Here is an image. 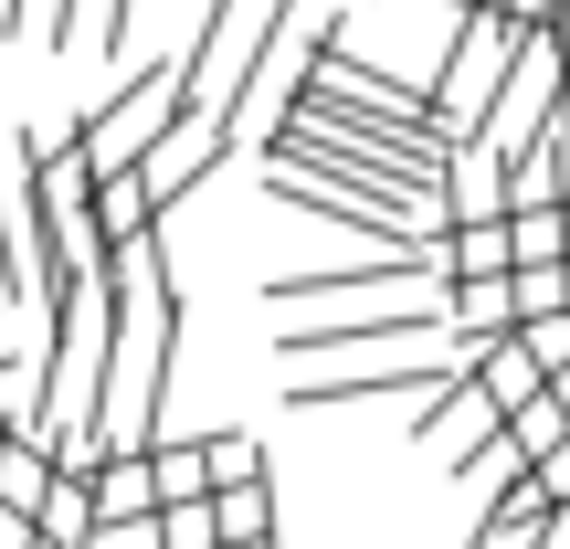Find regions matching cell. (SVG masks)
I'll use <instances>...</instances> for the list:
<instances>
[{
    "mask_svg": "<svg viewBox=\"0 0 570 549\" xmlns=\"http://www.w3.org/2000/svg\"><path fill=\"white\" fill-rule=\"evenodd\" d=\"M212 518H223V549L275 539V487H265V476H254V487H212Z\"/></svg>",
    "mask_w": 570,
    "mask_h": 549,
    "instance_id": "6",
    "label": "cell"
},
{
    "mask_svg": "<svg viewBox=\"0 0 570 549\" xmlns=\"http://www.w3.org/2000/svg\"><path fill=\"white\" fill-rule=\"evenodd\" d=\"M475 391H487L497 423H508L529 391H550V360L529 349V327H497V339H475Z\"/></svg>",
    "mask_w": 570,
    "mask_h": 549,
    "instance_id": "1",
    "label": "cell"
},
{
    "mask_svg": "<svg viewBox=\"0 0 570 549\" xmlns=\"http://www.w3.org/2000/svg\"><path fill=\"white\" fill-rule=\"evenodd\" d=\"M550 391H560V412H570V360H560V370H550Z\"/></svg>",
    "mask_w": 570,
    "mask_h": 549,
    "instance_id": "13",
    "label": "cell"
},
{
    "mask_svg": "<svg viewBox=\"0 0 570 549\" xmlns=\"http://www.w3.org/2000/svg\"><path fill=\"white\" fill-rule=\"evenodd\" d=\"M529 476H539V487H550V508H560V497H570V433H560V444H550V454H539V465H529Z\"/></svg>",
    "mask_w": 570,
    "mask_h": 549,
    "instance_id": "10",
    "label": "cell"
},
{
    "mask_svg": "<svg viewBox=\"0 0 570 549\" xmlns=\"http://www.w3.org/2000/svg\"><path fill=\"white\" fill-rule=\"evenodd\" d=\"M202 454H212V487H254V476H265V444H254L244 423H223V433H202Z\"/></svg>",
    "mask_w": 570,
    "mask_h": 549,
    "instance_id": "8",
    "label": "cell"
},
{
    "mask_svg": "<svg viewBox=\"0 0 570 549\" xmlns=\"http://www.w3.org/2000/svg\"><path fill=\"white\" fill-rule=\"evenodd\" d=\"M433 244H444V285H465V275H508V265H518V254H508V212H475V223H444Z\"/></svg>",
    "mask_w": 570,
    "mask_h": 549,
    "instance_id": "3",
    "label": "cell"
},
{
    "mask_svg": "<svg viewBox=\"0 0 570 549\" xmlns=\"http://www.w3.org/2000/svg\"><path fill=\"white\" fill-rule=\"evenodd\" d=\"M148 454H159V497H212V454L202 444H169V433H159Z\"/></svg>",
    "mask_w": 570,
    "mask_h": 549,
    "instance_id": "9",
    "label": "cell"
},
{
    "mask_svg": "<svg viewBox=\"0 0 570 549\" xmlns=\"http://www.w3.org/2000/svg\"><path fill=\"white\" fill-rule=\"evenodd\" d=\"M508 11H518V21H560L570 0H508Z\"/></svg>",
    "mask_w": 570,
    "mask_h": 549,
    "instance_id": "12",
    "label": "cell"
},
{
    "mask_svg": "<svg viewBox=\"0 0 570 549\" xmlns=\"http://www.w3.org/2000/svg\"><path fill=\"white\" fill-rule=\"evenodd\" d=\"M254 549H275V539H254Z\"/></svg>",
    "mask_w": 570,
    "mask_h": 549,
    "instance_id": "15",
    "label": "cell"
},
{
    "mask_svg": "<svg viewBox=\"0 0 570 549\" xmlns=\"http://www.w3.org/2000/svg\"><path fill=\"white\" fill-rule=\"evenodd\" d=\"M0 32H11V0H0Z\"/></svg>",
    "mask_w": 570,
    "mask_h": 549,
    "instance_id": "14",
    "label": "cell"
},
{
    "mask_svg": "<svg viewBox=\"0 0 570 549\" xmlns=\"http://www.w3.org/2000/svg\"><path fill=\"white\" fill-rule=\"evenodd\" d=\"M148 223H159V190H148V169H96V233H106V254L138 244Z\"/></svg>",
    "mask_w": 570,
    "mask_h": 549,
    "instance_id": "2",
    "label": "cell"
},
{
    "mask_svg": "<svg viewBox=\"0 0 570 549\" xmlns=\"http://www.w3.org/2000/svg\"><path fill=\"white\" fill-rule=\"evenodd\" d=\"M539 549H570V497H560L550 518H539Z\"/></svg>",
    "mask_w": 570,
    "mask_h": 549,
    "instance_id": "11",
    "label": "cell"
},
{
    "mask_svg": "<svg viewBox=\"0 0 570 549\" xmlns=\"http://www.w3.org/2000/svg\"><path fill=\"white\" fill-rule=\"evenodd\" d=\"M560 433H570V412H560V391H529V402H518V412H508V444H518V454H529V465H539V454H550V444H560Z\"/></svg>",
    "mask_w": 570,
    "mask_h": 549,
    "instance_id": "7",
    "label": "cell"
},
{
    "mask_svg": "<svg viewBox=\"0 0 570 549\" xmlns=\"http://www.w3.org/2000/svg\"><path fill=\"white\" fill-rule=\"evenodd\" d=\"M32 529H42V549H85L96 539V476H53L42 508H32Z\"/></svg>",
    "mask_w": 570,
    "mask_h": 549,
    "instance_id": "5",
    "label": "cell"
},
{
    "mask_svg": "<svg viewBox=\"0 0 570 549\" xmlns=\"http://www.w3.org/2000/svg\"><path fill=\"white\" fill-rule=\"evenodd\" d=\"M53 444H42V423H11L0 433V497H11V508H42V487H53Z\"/></svg>",
    "mask_w": 570,
    "mask_h": 549,
    "instance_id": "4",
    "label": "cell"
}]
</instances>
